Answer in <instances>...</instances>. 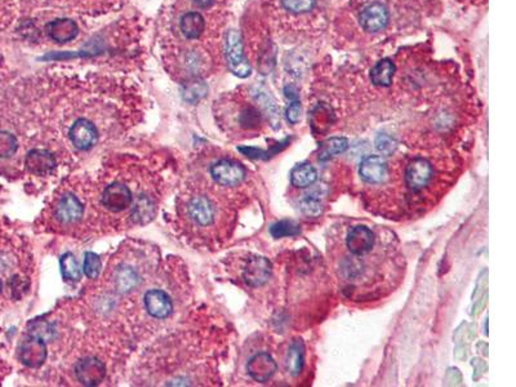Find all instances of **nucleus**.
Instances as JSON below:
<instances>
[{
	"mask_svg": "<svg viewBox=\"0 0 516 387\" xmlns=\"http://www.w3.org/2000/svg\"><path fill=\"white\" fill-rule=\"evenodd\" d=\"M180 210L187 226L194 228L195 230L213 228L218 216L216 201L204 191L202 192L196 188H193V192L182 197V206Z\"/></svg>",
	"mask_w": 516,
	"mask_h": 387,
	"instance_id": "obj_1",
	"label": "nucleus"
},
{
	"mask_svg": "<svg viewBox=\"0 0 516 387\" xmlns=\"http://www.w3.org/2000/svg\"><path fill=\"white\" fill-rule=\"evenodd\" d=\"M144 192L134 195L133 188L122 179H114L106 186H103L100 195V204L103 210L118 214L125 210H133L138 198ZM131 214V212H129Z\"/></svg>",
	"mask_w": 516,
	"mask_h": 387,
	"instance_id": "obj_2",
	"label": "nucleus"
},
{
	"mask_svg": "<svg viewBox=\"0 0 516 387\" xmlns=\"http://www.w3.org/2000/svg\"><path fill=\"white\" fill-rule=\"evenodd\" d=\"M85 207L82 199L72 192H63L51 207L53 222L58 228H75L84 217Z\"/></svg>",
	"mask_w": 516,
	"mask_h": 387,
	"instance_id": "obj_3",
	"label": "nucleus"
},
{
	"mask_svg": "<svg viewBox=\"0 0 516 387\" xmlns=\"http://www.w3.org/2000/svg\"><path fill=\"white\" fill-rule=\"evenodd\" d=\"M225 56L231 73L239 78H247L250 75V65L248 63L240 34L235 30L227 32L225 36Z\"/></svg>",
	"mask_w": 516,
	"mask_h": 387,
	"instance_id": "obj_4",
	"label": "nucleus"
},
{
	"mask_svg": "<svg viewBox=\"0 0 516 387\" xmlns=\"http://www.w3.org/2000/svg\"><path fill=\"white\" fill-rule=\"evenodd\" d=\"M213 182L222 188L239 186L246 178V168L231 159H219L209 168Z\"/></svg>",
	"mask_w": 516,
	"mask_h": 387,
	"instance_id": "obj_5",
	"label": "nucleus"
},
{
	"mask_svg": "<svg viewBox=\"0 0 516 387\" xmlns=\"http://www.w3.org/2000/svg\"><path fill=\"white\" fill-rule=\"evenodd\" d=\"M47 356V342L38 335H28L19 347V357L22 364L29 368H41L45 363Z\"/></svg>",
	"mask_w": 516,
	"mask_h": 387,
	"instance_id": "obj_6",
	"label": "nucleus"
},
{
	"mask_svg": "<svg viewBox=\"0 0 516 387\" xmlns=\"http://www.w3.org/2000/svg\"><path fill=\"white\" fill-rule=\"evenodd\" d=\"M69 138L75 148L80 151H88L97 145L100 133L97 126L91 120L80 118L70 126Z\"/></svg>",
	"mask_w": 516,
	"mask_h": 387,
	"instance_id": "obj_7",
	"label": "nucleus"
},
{
	"mask_svg": "<svg viewBox=\"0 0 516 387\" xmlns=\"http://www.w3.org/2000/svg\"><path fill=\"white\" fill-rule=\"evenodd\" d=\"M433 169L430 162L422 157L413 159L405 169V184L414 192L421 191L433 179Z\"/></svg>",
	"mask_w": 516,
	"mask_h": 387,
	"instance_id": "obj_8",
	"label": "nucleus"
},
{
	"mask_svg": "<svg viewBox=\"0 0 516 387\" xmlns=\"http://www.w3.org/2000/svg\"><path fill=\"white\" fill-rule=\"evenodd\" d=\"M272 266L265 257L255 256L248 260L243 270V280L250 288H258L270 280Z\"/></svg>",
	"mask_w": 516,
	"mask_h": 387,
	"instance_id": "obj_9",
	"label": "nucleus"
},
{
	"mask_svg": "<svg viewBox=\"0 0 516 387\" xmlns=\"http://www.w3.org/2000/svg\"><path fill=\"white\" fill-rule=\"evenodd\" d=\"M75 373L79 382L84 386H97L106 376V366L100 359L88 356L76 364Z\"/></svg>",
	"mask_w": 516,
	"mask_h": 387,
	"instance_id": "obj_10",
	"label": "nucleus"
},
{
	"mask_svg": "<svg viewBox=\"0 0 516 387\" xmlns=\"http://www.w3.org/2000/svg\"><path fill=\"white\" fill-rule=\"evenodd\" d=\"M146 311L155 319H166L173 313L171 296L162 289H150L144 296Z\"/></svg>",
	"mask_w": 516,
	"mask_h": 387,
	"instance_id": "obj_11",
	"label": "nucleus"
},
{
	"mask_svg": "<svg viewBox=\"0 0 516 387\" xmlns=\"http://www.w3.org/2000/svg\"><path fill=\"white\" fill-rule=\"evenodd\" d=\"M28 172L35 176H47L57 167L56 157L45 148L30 150L25 159Z\"/></svg>",
	"mask_w": 516,
	"mask_h": 387,
	"instance_id": "obj_12",
	"label": "nucleus"
},
{
	"mask_svg": "<svg viewBox=\"0 0 516 387\" xmlns=\"http://www.w3.org/2000/svg\"><path fill=\"white\" fill-rule=\"evenodd\" d=\"M390 14L381 3H372L361 13V27L368 32H378L389 23Z\"/></svg>",
	"mask_w": 516,
	"mask_h": 387,
	"instance_id": "obj_13",
	"label": "nucleus"
},
{
	"mask_svg": "<svg viewBox=\"0 0 516 387\" xmlns=\"http://www.w3.org/2000/svg\"><path fill=\"white\" fill-rule=\"evenodd\" d=\"M346 245L354 256H364L369 253L374 245V234L367 226H355L351 229Z\"/></svg>",
	"mask_w": 516,
	"mask_h": 387,
	"instance_id": "obj_14",
	"label": "nucleus"
},
{
	"mask_svg": "<svg viewBox=\"0 0 516 387\" xmlns=\"http://www.w3.org/2000/svg\"><path fill=\"white\" fill-rule=\"evenodd\" d=\"M277 363L268 353H258L247 364V372L257 382H266L277 372Z\"/></svg>",
	"mask_w": 516,
	"mask_h": 387,
	"instance_id": "obj_15",
	"label": "nucleus"
},
{
	"mask_svg": "<svg viewBox=\"0 0 516 387\" xmlns=\"http://www.w3.org/2000/svg\"><path fill=\"white\" fill-rule=\"evenodd\" d=\"M359 176L367 184H381L387 176L386 160L378 155H371L361 162Z\"/></svg>",
	"mask_w": 516,
	"mask_h": 387,
	"instance_id": "obj_16",
	"label": "nucleus"
},
{
	"mask_svg": "<svg viewBox=\"0 0 516 387\" xmlns=\"http://www.w3.org/2000/svg\"><path fill=\"white\" fill-rule=\"evenodd\" d=\"M45 30L52 41L61 43V44L72 42L79 34V27L76 22L72 21L70 19H58V20L48 22V25L45 26Z\"/></svg>",
	"mask_w": 516,
	"mask_h": 387,
	"instance_id": "obj_17",
	"label": "nucleus"
},
{
	"mask_svg": "<svg viewBox=\"0 0 516 387\" xmlns=\"http://www.w3.org/2000/svg\"><path fill=\"white\" fill-rule=\"evenodd\" d=\"M180 29L187 41H197L202 38L204 32L206 20L203 14L199 12H186L181 17Z\"/></svg>",
	"mask_w": 516,
	"mask_h": 387,
	"instance_id": "obj_18",
	"label": "nucleus"
},
{
	"mask_svg": "<svg viewBox=\"0 0 516 387\" xmlns=\"http://www.w3.org/2000/svg\"><path fill=\"white\" fill-rule=\"evenodd\" d=\"M113 284L119 294H128L140 284V274L132 266L120 265L114 270Z\"/></svg>",
	"mask_w": 516,
	"mask_h": 387,
	"instance_id": "obj_19",
	"label": "nucleus"
},
{
	"mask_svg": "<svg viewBox=\"0 0 516 387\" xmlns=\"http://www.w3.org/2000/svg\"><path fill=\"white\" fill-rule=\"evenodd\" d=\"M395 74V65L391 60L383 58L381 61L374 65L372 69V83L377 87H390L392 83V78Z\"/></svg>",
	"mask_w": 516,
	"mask_h": 387,
	"instance_id": "obj_20",
	"label": "nucleus"
},
{
	"mask_svg": "<svg viewBox=\"0 0 516 387\" xmlns=\"http://www.w3.org/2000/svg\"><path fill=\"white\" fill-rule=\"evenodd\" d=\"M318 179V172L311 164H301L290 172V182L294 188H306Z\"/></svg>",
	"mask_w": 516,
	"mask_h": 387,
	"instance_id": "obj_21",
	"label": "nucleus"
},
{
	"mask_svg": "<svg viewBox=\"0 0 516 387\" xmlns=\"http://www.w3.org/2000/svg\"><path fill=\"white\" fill-rule=\"evenodd\" d=\"M305 360V349L301 340H296L292 345L289 346L288 354H287V368L292 376H299L303 366Z\"/></svg>",
	"mask_w": 516,
	"mask_h": 387,
	"instance_id": "obj_22",
	"label": "nucleus"
},
{
	"mask_svg": "<svg viewBox=\"0 0 516 387\" xmlns=\"http://www.w3.org/2000/svg\"><path fill=\"white\" fill-rule=\"evenodd\" d=\"M60 267L65 280L78 282L82 279V269L72 253H65L60 258Z\"/></svg>",
	"mask_w": 516,
	"mask_h": 387,
	"instance_id": "obj_23",
	"label": "nucleus"
},
{
	"mask_svg": "<svg viewBox=\"0 0 516 387\" xmlns=\"http://www.w3.org/2000/svg\"><path fill=\"white\" fill-rule=\"evenodd\" d=\"M206 93H208L206 84L197 79L187 82L184 84V88H182V97L189 104L199 102L202 98L206 97Z\"/></svg>",
	"mask_w": 516,
	"mask_h": 387,
	"instance_id": "obj_24",
	"label": "nucleus"
},
{
	"mask_svg": "<svg viewBox=\"0 0 516 387\" xmlns=\"http://www.w3.org/2000/svg\"><path fill=\"white\" fill-rule=\"evenodd\" d=\"M299 232H301V229L299 225L293 221H279L270 228V234L275 239L286 238V236H297Z\"/></svg>",
	"mask_w": 516,
	"mask_h": 387,
	"instance_id": "obj_25",
	"label": "nucleus"
},
{
	"mask_svg": "<svg viewBox=\"0 0 516 387\" xmlns=\"http://www.w3.org/2000/svg\"><path fill=\"white\" fill-rule=\"evenodd\" d=\"M281 5L293 14H305L315 8L316 0H281Z\"/></svg>",
	"mask_w": 516,
	"mask_h": 387,
	"instance_id": "obj_26",
	"label": "nucleus"
},
{
	"mask_svg": "<svg viewBox=\"0 0 516 387\" xmlns=\"http://www.w3.org/2000/svg\"><path fill=\"white\" fill-rule=\"evenodd\" d=\"M19 142L14 135L6 131H0V157L6 159L17 153Z\"/></svg>",
	"mask_w": 516,
	"mask_h": 387,
	"instance_id": "obj_27",
	"label": "nucleus"
},
{
	"mask_svg": "<svg viewBox=\"0 0 516 387\" xmlns=\"http://www.w3.org/2000/svg\"><path fill=\"white\" fill-rule=\"evenodd\" d=\"M101 266H103L101 260L96 253H93V252L85 253L83 270H84V274L88 279H97L100 272H101Z\"/></svg>",
	"mask_w": 516,
	"mask_h": 387,
	"instance_id": "obj_28",
	"label": "nucleus"
},
{
	"mask_svg": "<svg viewBox=\"0 0 516 387\" xmlns=\"http://www.w3.org/2000/svg\"><path fill=\"white\" fill-rule=\"evenodd\" d=\"M347 147H349V142L345 137H332L324 142L323 154L328 157L340 155L347 150Z\"/></svg>",
	"mask_w": 516,
	"mask_h": 387,
	"instance_id": "obj_29",
	"label": "nucleus"
},
{
	"mask_svg": "<svg viewBox=\"0 0 516 387\" xmlns=\"http://www.w3.org/2000/svg\"><path fill=\"white\" fill-rule=\"evenodd\" d=\"M299 208H301V212L308 217H318L323 210L319 198L314 195H308L301 200Z\"/></svg>",
	"mask_w": 516,
	"mask_h": 387,
	"instance_id": "obj_30",
	"label": "nucleus"
},
{
	"mask_svg": "<svg viewBox=\"0 0 516 387\" xmlns=\"http://www.w3.org/2000/svg\"><path fill=\"white\" fill-rule=\"evenodd\" d=\"M396 141L389 135H385L381 133L378 136L376 137V148L381 153L382 155H391L392 153L396 150Z\"/></svg>",
	"mask_w": 516,
	"mask_h": 387,
	"instance_id": "obj_31",
	"label": "nucleus"
},
{
	"mask_svg": "<svg viewBox=\"0 0 516 387\" xmlns=\"http://www.w3.org/2000/svg\"><path fill=\"white\" fill-rule=\"evenodd\" d=\"M301 113H302V106L299 101H293L287 109V119H288L289 123L292 124H297L299 120H301Z\"/></svg>",
	"mask_w": 516,
	"mask_h": 387,
	"instance_id": "obj_32",
	"label": "nucleus"
},
{
	"mask_svg": "<svg viewBox=\"0 0 516 387\" xmlns=\"http://www.w3.org/2000/svg\"><path fill=\"white\" fill-rule=\"evenodd\" d=\"M193 3L200 10H209L213 5L215 0H193Z\"/></svg>",
	"mask_w": 516,
	"mask_h": 387,
	"instance_id": "obj_33",
	"label": "nucleus"
},
{
	"mask_svg": "<svg viewBox=\"0 0 516 387\" xmlns=\"http://www.w3.org/2000/svg\"><path fill=\"white\" fill-rule=\"evenodd\" d=\"M1 289H3V284H1V280H0V294H1Z\"/></svg>",
	"mask_w": 516,
	"mask_h": 387,
	"instance_id": "obj_34",
	"label": "nucleus"
}]
</instances>
